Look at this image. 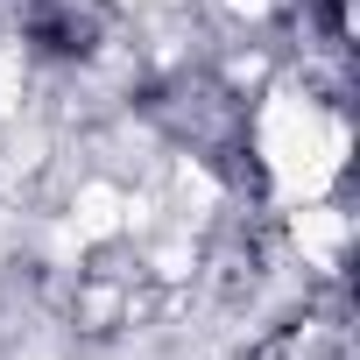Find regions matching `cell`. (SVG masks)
I'll list each match as a JSON object with an SVG mask.
<instances>
[{
  "label": "cell",
  "instance_id": "1",
  "mask_svg": "<svg viewBox=\"0 0 360 360\" xmlns=\"http://www.w3.org/2000/svg\"><path fill=\"white\" fill-rule=\"evenodd\" d=\"M29 36L50 57H85L99 43V15L85 8V0H29Z\"/></svg>",
  "mask_w": 360,
  "mask_h": 360
}]
</instances>
